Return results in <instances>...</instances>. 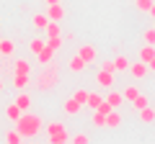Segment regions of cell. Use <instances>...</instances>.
Instances as JSON below:
<instances>
[{"label":"cell","instance_id":"obj_1","mask_svg":"<svg viewBox=\"0 0 155 144\" xmlns=\"http://www.w3.org/2000/svg\"><path fill=\"white\" fill-rule=\"evenodd\" d=\"M16 129L21 131V136H23V139H34V136H39V131H41V118H39L36 113L23 111V113H21V118L16 121Z\"/></svg>","mask_w":155,"mask_h":144},{"label":"cell","instance_id":"obj_2","mask_svg":"<svg viewBox=\"0 0 155 144\" xmlns=\"http://www.w3.org/2000/svg\"><path fill=\"white\" fill-rule=\"evenodd\" d=\"M57 77H60V70H57L54 62H49V64H44V70L39 72V77H36V88H39V90H49L52 85L57 83Z\"/></svg>","mask_w":155,"mask_h":144},{"label":"cell","instance_id":"obj_3","mask_svg":"<svg viewBox=\"0 0 155 144\" xmlns=\"http://www.w3.org/2000/svg\"><path fill=\"white\" fill-rule=\"evenodd\" d=\"M47 18H49V21H62V18H65V8H62L60 3L47 5Z\"/></svg>","mask_w":155,"mask_h":144},{"label":"cell","instance_id":"obj_4","mask_svg":"<svg viewBox=\"0 0 155 144\" xmlns=\"http://www.w3.org/2000/svg\"><path fill=\"white\" fill-rule=\"evenodd\" d=\"M129 72H132V77L142 80L145 75H147V62H142V59H140V62H134V64L129 62Z\"/></svg>","mask_w":155,"mask_h":144},{"label":"cell","instance_id":"obj_5","mask_svg":"<svg viewBox=\"0 0 155 144\" xmlns=\"http://www.w3.org/2000/svg\"><path fill=\"white\" fill-rule=\"evenodd\" d=\"M114 77H116V72H106V70H101L98 75H96V83H98L101 88H111V85H114Z\"/></svg>","mask_w":155,"mask_h":144},{"label":"cell","instance_id":"obj_6","mask_svg":"<svg viewBox=\"0 0 155 144\" xmlns=\"http://www.w3.org/2000/svg\"><path fill=\"white\" fill-rule=\"evenodd\" d=\"M85 64H88V62H85L80 54H75V57H70V59H67V70H70V72H83Z\"/></svg>","mask_w":155,"mask_h":144},{"label":"cell","instance_id":"obj_7","mask_svg":"<svg viewBox=\"0 0 155 144\" xmlns=\"http://www.w3.org/2000/svg\"><path fill=\"white\" fill-rule=\"evenodd\" d=\"M28 83H31V75H26V72H13V85L18 90H23Z\"/></svg>","mask_w":155,"mask_h":144},{"label":"cell","instance_id":"obj_8","mask_svg":"<svg viewBox=\"0 0 155 144\" xmlns=\"http://www.w3.org/2000/svg\"><path fill=\"white\" fill-rule=\"evenodd\" d=\"M16 54V44L11 39H0V57H13Z\"/></svg>","mask_w":155,"mask_h":144},{"label":"cell","instance_id":"obj_9","mask_svg":"<svg viewBox=\"0 0 155 144\" xmlns=\"http://www.w3.org/2000/svg\"><path fill=\"white\" fill-rule=\"evenodd\" d=\"M52 59H54V52H52L49 46H44V49H41V52H39V54H36V62H39V64H41V67H44V64H49Z\"/></svg>","mask_w":155,"mask_h":144},{"label":"cell","instance_id":"obj_10","mask_svg":"<svg viewBox=\"0 0 155 144\" xmlns=\"http://www.w3.org/2000/svg\"><path fill=\"white\" fill-rule=\"evenodd\" d=\"M106 126H109V129H119V126H122V116L116 113V108L106 113Z\"/></svg>","mask_w":155,"mask_h":144},{"label":"cell","instance_id":"obj_11","mask_svg":"<svg viewBox=\"0 0 155 144\" xmlns=\"http://www.w3.org/2000/svg\"><path fill=\"white\" fill-rule=\"evenodd\" d=\"M21 108H18V105L16 103H8L5 105V118H8V121H18V118H21Z\"/></svg>","mask_w":155,"mask_h":144},{"label":"cell","instance_id":"obj_12","mask_svg":"<svg viewBox=\"0 0 155 144\" xmlns=\"http://www.w3.org/2000/svg\"><path fill=\"white\" fill-rule=\"evenodd\" d=\"M104 100H106V103H109V105H111V108H119V105H122V103H124V95H122V93H114V90H111V93H109V95H106V98H104Z\"/></svg>","mask_w":155,"mask_h":144},{"label":"cell","instance_id":"obj_13","mask_svg":"<svg viewBox=\"0 0 155 144\" xmlns=\"http://www.w3.org/2000/svg\"><path fill=\"white\" fill-rule=\"evenodd\" d=\"M140 121L142 124H150V121H155V108H150V105H145V108H140Z\"/></svg>","mask_w":155,"mask_h":144},{"label":"cell","instance_id":"obj_14","mask_svg":"<svg viewBox=\"0 0 155 144\" xmlns=\"http://www.w3.org/2000/svg\"><path fill=\"white\" fill-rule=\"evenodd\" d=\"M78 54L83 57V59L88 62V64H91V62H96V49H93V46H91V44H85V46H80V52H78Z\"/></svg>","mask_w":155,"mask_h":144},{"label":"cell","instance_id":"obj_15","mask_svg":"<svg viewBox=\"0 0 155 144\" xmlns=\"http://www.w3.org/2000/svg\"><path fill=\"white\" fill-rule=\"evenodd\" d=\"M80 108H83V105H80V103H78V100H65V113H67V116H78V113H80Z\"/></svg>","mask_w":155,"mask_h":144},{"label":"cell","instance_id":"obj_16","mask_svg":"<svg viewBox=\"0 0 155 144\" xmlns=\"http://www.w3.org/2000/svg\"><path fill=\"white\" fill-rule=\"evenodd\" d=\"M49 142H52V144H65V142H70L67 129H62V131H57V134H49Z\"/></svg>","mask_w":155,"mask_h":144},{"label":"cell","instance_id":"obj_17","mask_svg":"<svg viewBox=\"0 0 155 144\" xmlns=\"http://www.w3.org/2000/svg\"><path fill=\"white\" fill-rule=\"evenodd\" d=\"M13 72H26V75H31V62L28 59H16L13 62Z\"/></svg>","mask_w":155,"mask_h":144},{"label":"cell","instance_id":"obj_18","mask_svg":"<svg viewBox=\"0 0 155 144\" xmlns=\"http://www.w3.org/2000/svg\"><path fill=\"white\" fill-rule=\"evenodd\" d=\"M16 105L21 108V111H28V108H31V95H26V93H18Z\"/></svg>","mask_w":155,"mask_h":144},{"label":"cell","instance_id":"obj_19","mask_svg":"<svg viewBox=\"0 0 155 144\" xmlns=\"http://www.w3.org/2000/svg\"><path fill=\"white\" fill-rule=\"evenodd\" d=\"M44 31H47V39H54V36H62L60 33V26H57V21H49L44 26Z\"/></svg>","mask_w":155,"mask_h":144},{"label":"cell","instance_id":"obj_20","mask_svg":"<svg viewBox=\"0 0 155 144\" xmlns=\"http://www.w3.org/2000/svg\"><path fill=\"white\" fill-rule=\"evenodd\" d=\"M122 95H124V103H127V100H129V103H132V100H134V98H137V95H140V90L134 88V85H127V88L122 90Z\"/></svg>","mask_w":155,"mask_h":144},{"label":"cell","instance_id":"obj_21","mask_svg":"<svg viewBox=\"0 0 155 144\" xmlns=\"http://www.w3.org/2000/svg\"><path fill=\"white\" fill-rule=\"evenodd\" d=\"M145 105H150V98H147V95H142V93H140L137 98L132 100V111H140V108H145Z\"/></svg>","mask_w":155,"mask_h":144},{"label":"cell","instance_id":"obj_22","mask_svg":"<svg viewBox=\"0 0 155 144\" xmlns=\"http://www.w3.org/2000/svg\"><path fill=\"white\" fill-rule=\"evenodd\" d=\"M153 57H155V46L145 44L142 49H140V59H142V62H150V59H153Z\"/></svg>","mask_w":155,"mask_h":144},{"label":"cell","instance_id":"obj_23","mask_svg":"<svg viewBox=\"0 0 155 144\" xmlns=\"http://www.w3.org/2000/svg\"><path fill=\"white\" fill-rule=\"evenodd\" d=\"M44 46H47V41H44V39H31V41H28V49H31V54H39Z\"/></svg>","mask_w":155,"mask_h":144},{"label":"cell","instance_id":"obj_24","mask_svg":"<svg viewBox=\"0 0 155 144\" xmlns=\"http://www.w3.org/2000/svg\"><path fill=\"white\" fill-rule=\"evenodd\" d=\"M101 100H104V98H101L98 93H88V100H85V105H91V111H96V108L101 105Z\"/></svg>","mask_w":155,"mask_h":144},{"label":"cell","instance_id":"obj_25","mask_svg":"<svg viewBox=\"0 0 155 144\" xmlns=\"http://www.w3.org/2000/svg\"><path fill=\"white\" fill-rule=\"evenodd\" d=\"M21 139H23V136H21V131H18V129H13V131L5 134V142H8V144H21Z\"/></svg>","mask_w":155,"mask_h":144},{"label":"cell","instance_id":"obj_26","mask_svg":"<svg viewBox=\"0 0 155 144\" xmlns=\"http://www.w3.org/2000/svg\"><path fill=\"white\" fill-rule=\"evenodd\" d=\"M114 67H116V72L129 70V59H127V57H116V59H114Z\"/></svg>","mask_w":155,"mask_h":144},{"label":"cell","instance_id":"obj_27","mask_svg":"<svg viewBox=\"0 0 155 144\" xmlns=\"http://www.w3.org/2000/svg\"><path fill=\"white\" fill-rule=\"evenodd\" d=\"M47 46H49V49L57 54V52L62 49V36H54V39H47Z\"/></svg>","mask_w":155,"mask_h":144},{"label":"cell","instance_id":"obj_28","mask_svg":"<svg viewBox=\"0 0 155 144\" xmlns=\"http://www.w3.org/2000/svg\"><path fill=\"white\" fill-rule=\"evenodd\" d=\"M47 23H49V18H47V13H36V16H34V26H36V28H44Z\"/></svg>","mask_w":155,"mask_h":144},{"label":"cell","instance_id":"obj_29","mask_svg":"<svg viewBox=\"0 0 155 144\" xmlns=\"http://www.w3.org/2000/svg\"><path fill=\"white\" fill-rule=\"evenodd\" d=\"M72 100H78L80 105H85V100H88V90H75V93H72Z\"/></svg>","mask_w":155,"mask_h":144},{"label":"cell","instance_id":"obj_30","mask_svg":"<svg viewBox=\"0 0 155 144\" xmlns=\"http://www.w3.org/2000/svg\"><path fill=\"white\" fill-rule=\"evenodd\" d=\"M62 129H65V126H62L60 121H49V124H47V136H49V134H57V131H62Z\"/></svg>","mask_w":155,"mask_h":144},{"label":"cell","instance_id":"obj_31","mask_svg":"<svg viewBox=\"0 0 155 144\" xmlns=\"http://www.w3.org/2000/svg\"><path fill=\"white\" fill-rule=\"evenodd\" d=\"M134 5H137V11L147 13V11H150V5H153V0H134Z\"/></svg>","mask_w":155,"mask_h":144},{"label":"cell","instance_id":"obj_32","mask_svg":"<svg viewBox=\"0 0 155 144\" xmlns=\"http://www.w3.org/2000/svg\"><path fill=\"white\" fill-rule=\"evenodd\" d=\"M145 44H150V46H155V28H147V31H145Z\"/></svg>","mask_w":155,"mask_h":144},{"label":"cell","instance_id":"obj_33","mask_svg":"<svg viewBox=\"0 0 155 144\" xmlns=\"http://www.w3.org/2000/svg\"><path fill=\"white\" fill-rule=\"evenodd\" d=\"M93 126H106V116L98 111H93Z\"/></svg>","mask_w":155,"mask_h":144},{"label":"cell","instance_id":"obj_34","mask_svg":"<svg viewBox=\"0 0 155 144\" xmlns=\"http://www.w3.org/2000/svg\"><path fill=\"white\" fill-rule=\"evenodd\" d=\"M96 111H98V113H104V116H106V113H109V111H114V108H111V105L106 103V100H101V105L96 108Z\"/></svg>","mask_w":155,"mask_h":144},{"label":"cell","instance_id":"obj_35","mask_svg":"<svg viewBox=\"0 0 155 144\" xmlns=\"http://www.w3.org/2000/svg\"><path fill=\"white\" fill-rule=\"evenodd\" d=\"M72 144H88V136L85 134H75L72 136Z\"/></svg>","mask_w":155,"mask_h":144},{"label":"cell","instance_id":"obj_36","mask_svg":"<svg viewBox=\"0 0 155 144\" xmlns=\"http://www.w3.org/2000/svg\"><path fill=\"white\" fill-rule=\"evenodd\" d=\"M101 70H106V72H116V67H114V62H104V64H101Z\"/></svg>","mask_w":155,"mask_h":144},{"label":"cell","instance_id":"obj_37","mask_svg":"<svg viewBox=\"0 0 155 144\" xmlns=\"http://www.w3.org/2000/svg\"><path fill=\"white\" fill-rule=\"evenodd\" d=\"M147 70H153V72H155V57H153V59L147 62Z\"/></svg>","mask_w":155,"mask_h":144},{"label":"cell","instance_id":"obj_38","mask_svg":"<svg viewBox=\"0 0 155 144\" xmlns=\"http://www.w3.org/2000/svg\"><path fill=\"white\" fill-rule=\"evenodd\" d=\"M147 13H150L153 18H155V0H153V5H150V11H147Z\"/></svg>","mask_w":155,"mask_h":144},{"label":"cell","instance_id":"obj_39","mask_svg":"<svg viewBox=\"0 0 155 144\" xmlns=\"http://www.w3.org/2000/svg\"><path fill=\"white\" fill-rule=\"evenodd\" d=\"M44 3H47V5H52V3H60V0H44Z\"/></svg>","mask_w":155,"mask_h":144},{"label":"cell","instance_id":"obj_40","mask_svg":"<svg viewBox=\"0 0 155 144\" xmlns=\"http://www.w3.org/2000/svg\"><path fill=\"white\" fill-rule=\"evenodd\" d=\"M0 90H3V80H0Z\"/></svg>","mask_w":155,"mask_h":144},{"label":"cell","instance_id":"obj_41","mask_svg":"<svg viewBox=\"0 0 155 144\" xmlns=\"http://www.w3.org/2000/svg\"><path fill=\"white\" fill-rule=\"evenodd\" d=\"M153 28H155V26H153Z\"/></svg>","mask_w":155,"mask_h":144}]
</instances>
